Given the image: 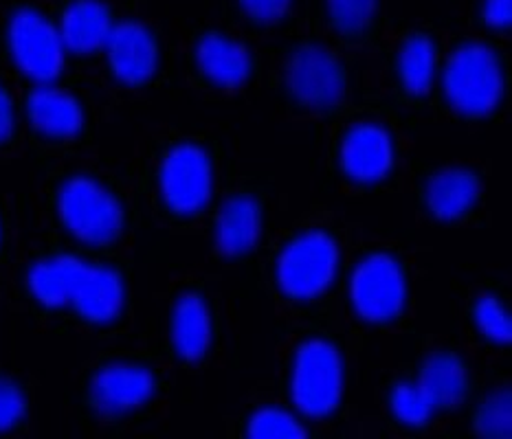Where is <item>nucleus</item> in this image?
<instances>
[{
	"instance_id": "f257e3e1",
	"label": "nucleus",
	"mask_w": 512,
	"mask_h": 439,
	"mask_svg": "<svg viewBox=\"0 0 512 439\" xmlns=\"http://www.w3.org/2000/svg\"><path fill=\"white\" fill-rule=\"evenodd\" d=\"M29 286L44 306H73L84 319L95 323L115 321L126 297L124 281L115 270L91 266L71 255L33 266Z\"/></svg>"
},
{
	"instance_id": "f03ea898",
	"label": "nucleus",
	"mask_w": 512,
	"mask_h": 439,
	"mask_svg": "<svg viewBox=\"0 0 512 439\" xmlns=\"http://www.w3.org/2000/svg\"><path fill=\"white\" fill-rule=\"evenodd\" d=\"M444 93L455 110L480 117L495 110L504 93V75L493 49L466 44L451 55L444 71Z\"/></svg>"
},
{
	"instance_id": "7ed1b4c3",
	"label": "nucleus",
	"mask_w": 512,
	"mask_h": 439,
	"mask_svg": "<svg viewBox=\"0 0 512 439\" xmlns=\"http://www.w3.org/2000/svg\"><path fill=\"white\" fill-rule=\"evenodd\" d=\"M291 391L297 409L310 418H324L337 409L343 393V363L326 341H310L297 352Z\"/></svg>"
},
{
	"instance_id": "20e7f679",
	"label": "nucleus",
	"mask_w": 512,
	"mask_h": 439,
	"mask_svg": "<svg viewBox=\"0 0 512 439\" xmlns=\"http://www.w3.org/2000/svg\"><path fill=\"white\" fill-rule=\"evenodd\" d=\"M60 216L75 238L95 246L113 242L124 224V211L113 194L84 176L62 187Z\"/></svg>"
},
{
	"instance_id": "39448f33",
	"label": "nucleus",
	"mask_w": 512,
	"mask_h": 439,
	"mask_svg": "<svg viewBox=\"0 0 512 439\" xmlns=\"http://www.w3.org/2000/svg\"><path fill=\"white\" fill-rule=\"evenodd\" d=\"M339 249L326 233H306L284 249L277 262V281L286 295L313 299L324 292L337 275Z\"/></svg>"
},
{
	"instance_id": "423d86ee",
	"label": "nucleus",
	"mask_w": 512,
	"mask_h": 439,
	"mask_svg": "<svg viewBox=\"0 0 512 439\" xmlns=\"http://www.w3.org/2000/svg\"><path fill=\"white\" fill-rule=\"evenodd\" d=\"M9 47L20 71L38 84H51L62 73L66 47L60 29L38 11H16L9 22Z\"/></svg>"
},
{
	"instance_id": "0eeeda50",
	"label": "nucleus",
	"mask_w": 512,
	"mask_h": 439,
	"mask_svg": "<svg viewBox=\"0 0 512 439\" xmlns=\"http://www.w3.org/2000/svg\"><path fill=\"white\" fill-rule=\"evenodd\" d=\"M350 295L363 319L381 323L398 317L405 306L407 286L398 262L389 255H372L354 270Z\"/></svg>"
},
{
	"instance_id": "6e6552de",
	"label": "nucleus",
	"mask_w": 512,
	"mask_h": 439,
	"mask_svg": "<svg viewBox=\"0 0 512 439\" xmlns=\"http://www.w3.org/2000/svg\"><path fill=\"white\" fill-rule=\"evenodd\" d=\"M163 198L176 213H196L211 196V163L196 145H178L161 170Z\"/></svg>"
},
{
	"instance_id": "1a4fd4ad",
	"label": "nucleus",
	"mask_w": 512,
	"mask_h": 439,
	"mask_svg": "<svg viewBox=\"0 0 512 439\" xmlns=\"http://www.w3.org/2000/svg\"><path fill=\"white\" fill-rule=\"evenodd\" d=\"M288 86L304 104L332 108L343 95V71L326 49L302 47L288 64Z\"/></svg>"
},
{
	"instance_id": "9d476101",
	"label": "nucleus",
	"mask_w": 512,
	"mask_h": 439,
	"mask_svg": "<svg viewBox=\"0 0 512 439\" xmlns=\"http://www.w3.org/2000/svg\"><path fill=\"white\" fill-rule=\"evenodd\" d=\"M110 66L126 84L146 82L157 71L159 53L152 33L139 22H119L113 25L104 44Z\"/></svg>"
},
{
	"instance_id": "9b49d317",
	"label": "nucleus",
	"mask_w": 512,
	"mask_h": 439,
	"mask_svg": "<svg viewBox=\"0 0 512 439\" xmlns=\"http://www.w3.org/2000/svg\"><path fill=\"white\" fill-rule=\"evenodd\" d=\"M154 393L148 369L135 365H110L93 380V402L106 415H119L141 407Z\"/></svg>"
},
{
	"instance_id": "f8f14e48",
	"label": "nucleus",
	"mask_w": 512,
	"mask_h": 439,
	"mask_svg": "<svg viewBox=\"0 0 512 439\" xmlns=\"http://www.w3.org/2000/svg\"><path fill=\"white\" fill-rule=\"evenodd\" d=\"M341 163L350 178L359 180V183H376L394 163L392 139L383 128L372 126V123H361L345 137Z\"/></svg>"
},
{
	"instance_id": "ddd939ff",
	"label": "nucleus",
	"mask_w": 512,
	"mask_h": 439,
	"mask_svg": "<svg viewBox=\"0 0 512 439\" xmlns=\"http://www.w3.org/2000/svg\"><path fill=\"white\" fill-rule=\"evenodd\" d=\"M29 119L42 134L47 137H75L84 126V115L77 101L53 88L49 84H40L29 97Z\"/></svg>"
},
{
	"instance_id": "4468645a",
	"label": "nucleus",
	"mask_w": 512,
	"mask_h": 439,
	"mask_svg": "<svg viewBox=\"0 0 512 439\" xmlns=\"http://www.w3.org/2000/svg\"><path fill=\"white\" fill-rule=\"evenodd\" d=\"M113 29L110 11L99 0H75L64 11L60 36L64 47L73 53H91L102 49Z\"/></svg>"
},
{
	"instance_id": "2eb2a0df",
	"label": "nucleus",
	"mask_w": 512,
	"mask_h": 439,
	"mask_svg": "<svg viewBox=\"0 0 512 439\" xmlns=\"http://www.w3.org/2000/svg\"><path fill=\"white\" fill-rule=\"evenodd\" d=\"M198 64L211 80L220 86L236 88L251 73V55L238 42H231L220 33H209L198 44Z\"/></svg>"
},
{
	"instance_id": "dca6fc26",
	"label": "nucleus",
	"mask_w": 512,
	"mask_h": 439,
	"mask_svg": "<svg viewBox=\"0 0 512 439\" xmlns=\"http://www.w3.org/2000/svg\"><path fill=\"white\" fill-rule=\"evenodd\" d=\"M260 227L262 218L258 202L247 196L231 198L218 216V249L225 255H242L251 251L260 238Z\"/></svg>"
},
{
	"instance_id": "f3484780",
	"label": "nucleus",
	"mask_w": 512,
	"mask_h": 439,
	"mask_svg": "<svg viewBox=\"0 0 512 439\" xmlns=\"http://www.w3.org/2000/svg\"><path fill=\"white\" fill-rule=\"evenodd\" d=\"M172 339L178 356L187 360L203 358L211 343V319L205 301L198 295L178 299L172 319Z\"/></svg>"
},
{
	"instance_id": "a211bd4d",
	"label": "nucleus",
	"mask_w": 512,
	"mask_h": 439,
	"mask_svg": "<svg viewBox=\"0 0 512 439\" xmlns=\"http://www.w3.org/2000/svg\"><path fill=\"white\" fill-rule=\"evenodd\" d=\"M480 196V180L466 170H447L433 176L427 187V202L431 211L442 220L460 218Z\"/></svg>"
},
{
	"instance_id": "6ab92c4d",
	"label": "nucleus",
	"mask_w": 512,
	"mask_h": 439,
	"mask_svg": "<svg viewBox=\"0 0 512 439\" xmlns=\"http://www.w3.org/2000/svg\"><path fill=\"white\" fill-rule=\"evenodd\" d=\"M418 385L425 389L436 409L458 407L466 393V369L460 363V358L451 354H436L422 367Z\"/></svg>"
},
{
	"instance_id": "aec40b11",
	"label": "nucleus",
	"mask_w": 512,
	"mask_h": 439,
	"mask_svg": "<svg viewBox=\"0 0 512 439\" xmlns=\"http://www.w3.org/2000/svg\"><path fill=\"white\" fill-rule=\"evenodd\" d=\"M398 69L409 93H427L433 80V69H436V49H433V42L425 36L409 38L403 51H400Z\"/></svg>"
},
{
	"instance_id": "412c9836",
	"label": "nucleus",
	"mask_w": 512,
	"mask_h": 439,
	"mask_svg": "<svg viewBox=\"0 0 512 439\" xmlns=\"http://www.w3.org/2000/svg\"><path fill=\"white\" fill-rule=\"evenodd\" d=\"M477 433L488 439H510L512 433V396L510 389L495 391L477 413Z\"/></svg>"
},
{
	"instance_id": "4be33fe9",
	"label": "nucleus",
	"mask_w": 512,
	"mask_h": 439,
	"mask_svg": "<svg viewBox=\"0 0 512 439\" xmlns=\"http://www.w3.org/2000/svg\"><path fill=\"white\" fill-rule=\"evenodd\" d=\"M392 411L400 422H405L409 426H422L429 422V418L436 411L433 402L425 393L418 382L416 385H409V382H403L398 385L392 393Z\"/></svg>"
},
{
	"instance_id": "5701e85b",
	"label": "nucleus",
	"mask_w": 512,
	"mask_h": 439,
	"mask_svg": "<svg viewBox=\"0 0 512 439\" xmlns=\"http://www.w3.org/2000/svg\"><path fill=\"white\" fill-rule=\"evenodd\" d=\"M249 437L253 439H302L306 429L280 409H262L249 422Z\"/></svg>"
},
{
	"instance_id": "b1692460",
	"label": "nucleus",
	"mask_w": 512,
	"mask_h": 439,
	"mask_svg": "<svg viewBox=\"0 0 512 439\" xmlns=\"http://www.w3.org/2000/svg\"><path fill=\"white\" fill-rule=\"evenodd\" d=\"M475 321L480 330L495 343L508 345L512 341V323L506 308L495 297H482L475 308Z\"/></svg>"
},
{
	"instance_id": "393cba45",
	"label": "nucleus",
	"mask_w": 512,
	"mask_h": 439,
	"mask_svg": "<svg viewBox=\"0 0 512 439\" xmlns=\"http://www.w3.org/2000/svg\"><path fill=\"white\" fill-rule=\"evenodd\" d=\"M330 16L343 31H359L370 22L376 0H328Z\"/></svg>"
},
{
	"instance_id": "a878e982",
	"label": "nucleus",
	"mask_w": 512,
	"mask_h": 439,
	"mask_svg": "<svg viewBox=\"0 0 512 439\" xmlns=\"http://www.w3.org/2000/svg\"><path fill=\"white\" fill-rule=\"evenodd\" d=\"M25 415V398L16 385L0 378V433L9 431Z\"/></svg>"
},
{
	"instance_id": "bb28decb",
	"label": "nucleus",
	"mask_w": 512,
	"mask_h": 439,
	"mask_svg": "<svg viewBox=\"0 0 512 439\" xmlns=\"http://www.w3.org/2000/svg\"><path fill=\"white\" fill-rule=\"evenodd\" d=\"M242 7L258 20H277L284 16V11L291 5V0H240Z\"/></svg>"
},
{
	"instance_id": "cd10ccee",
	"label": "nucleus",
	"mask_w": 512,
	"mask_h": 439,
	"mask_svg": "<svg viewBox=\"0 0 512 439\" xmlns=\"http://www.w3.org/2000/svg\"><path fill=\"white\" fill-rule=\"evenodd\" d=\"M484 18L491 27H508L512 20V0H486Z\"/></svg>"
},
{
	"instance_id": "c85d7f7f",
	"label": "nucleus",
	"mask_w": 512,
	"mask_h": 439,
	"mask_svg": "<svg viewBox=\"0 0 512 439\" xmlns=\"http://www.w3.org/2000/svg\"><path fill=\"white\" fill-rule=\"evenodd\" d=\"M11 130H14V108H11V101L5 90L0 88V143L9 139Z\"/></svg>"
}]
</instances>
